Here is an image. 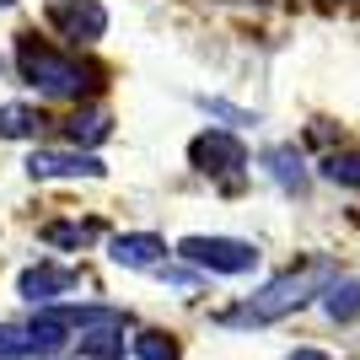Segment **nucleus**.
Returning a JSON list of instances; mask_svg holds the SVG:
<instances>
[{
    "mask_svg": "<svg viewBox=\"0 0 360 360\" xmlns=\"http://www.w3.org/2000/svg\"><path fill=\"white\" fill-rule=\"evenodd\" d=\"M178 253L210 274H248L258 264V248L253 242H237V237H183Z\"/></svg>",
    "mask_w": 360,
    "mask_h": 360,
    "instance_id": "3",
    "label": "nucleus"
},
{
    "mask_svg": "<svg viewBox=\"0 0 360 360\" xmlns=\"http://www.w3.org/2000/svg\"><path fill=\"white\" fill-rule=\"evenodd\" d=\"M16 70H22L27 86H38L44 97H65V103H81V97L97 91V70H86L81 60L38 44V38H22V44H16Z\"/></svg>",
    "mask_w": 360,
    "mask_h": 360,
    "instance_id": "2",
    "label": "nucleus"
},
{
    "mask_svg": "<svg viewBox=\"0 0 360 360\" xmlns=\"http://www.w3.org/2000/svg\"><path fill=\"white\" fill-rule=\"evenodd\" d=\"M27 172L32 178H103V162L91 150H32Z\"/></svg>",
    "mask_w": 360,
    "mask_h": 360,
    "instance_id": "5",
    "label": "nucleus"
},
{
    "mask_svg": "<svg viewBox=\"0 0 360 360\" xmlns=\"http://www.w3.org/2000/svg\"><path fill=\"white\" fill-rule=\"evenodd\" d=\"M44 124L49 119L38 113V108H22V103H6V108H0V140H32Z\"/></svg>",
    "mask_w": 360,
    "mask_h": 360,
    "instance_id": "11",
    "label": "nucleus"
},
{
    "mask_svg": "<svg viewBox=\"0 0 360 360\" xmlns=\"http://www.w3.org/2000/svg\"><path fill=\"white\" fill-rule=\"evenodd\" d=\"M328 280H333V264H328V258H307L301 269H285L280 280H269V285L258 290L248 307L226 312V323H280V317H290L296 307H307L312 296H323Z\"/></svg>",
    "mask_w": 360,
    "mask_h": 360,
    "instance_id": "1",
    "label": "nucleus"
},
{
    "mask_svg": "<svg viewBox=\"0 0 360 360\" xmlns=\"http://www.w3.org/2000/svg\"><path fill=\"white\" fill-rule=\"evenodd\" d=\"M323 178L345 183V188H360V150H333L328 162H323Z\"/></svg>",
    "mask_w": 360,
    "mask_h": 360,
    "instance_id": "14",
    "label": "nucleus"
},
{
    "mask_svg": "<svg viewBox=\"0 0 360 360\" xmlns=\"http://www.w3.org/2000/svg\"><path fill=\"white\" fill-rule=\"evenodd\" d=\"M323 312H328L333 323H355L360 317V280H339V274H333L328 285H323Z\"/></svg>",
    "mask_w": 360,
    "mask_h": 360,
    "instance_id": "10",
    "label": "nucleus"
},
{
    "mask_svg": "<svg viewBox=\"0 0 360 360\" xmlns=\"http://www.w3.org/2000/svg\"><path fill=\"white\" fill-rule=\"evenodd\" d=\"M16 290L27 301H54L65 290H75V269H65V264H32V269H22Z\"/></svg>",
    "mask_w": 360,
    "mask_h": 360,
    "instance_id": "7",
    "label": "nucleus"
},
{
    "mask_svg": "<svg viewBox=\"0 0 360 360\" xmlns=\"http://www.w3.org/2000/svg\"><path fill=\"white\" fill-rule=\"evenodd\" d=\"M22 355H32V349H27V328L0 323V360H22Z\"/></svg>",
    "mask_w": 360,
    "mask_h": 360,
    "instance_id": "16",
    "label": "nucleus"
},
{
    "mask_svg": "<svg viewBox=\"0 0 360 360\" xmlns=\"http://www.w3.org/2000/svg\"><path fill=\"white\" fill-rule=\"evenodd\" d=\"M91 237H97L91 221H54V226H44V242H54V248H86Z\"/></svg>",
    "mask_w": 360,
    "mask_h": 360,
    "instance_id": "13",
    "label": "nucleus"
},
{
    "mask_svg": "<svg viewBox=\"0 0 360 360\" xmlns=\"http://www.w3.org/2000/svg\"><path fill=\"white\" fill-rule=\"evenodd\" d=\"M188 162H194L199 172H215V178H226V172L248 167V150H242L237 135H226V129H205V135L188 146Z\"/></svg>",
    "mask_w": 360,
    "mask_h": 360,
    "instance_id": "4",
    "label": "nucleus"
},
{
    "mask_svg": "<svg viewBox=\"0 0 360 360\" xmlns=\"http://www.w3.org/2000/svg\"><path fill=\"white\" fill-rule=\"evenodd\" d=\"M285 360H328L323 349H296V355H285Z\"/></svg>",
    "mask_w": 360,
    "mask_h": 360,
    "instance_id": "17",
    "label": "nucleus"
},
{
    "mask_svg": "<svg viewBox=\"0 0 360 360\" xmlns=\"http://www.w3.org/2000/svg\"><path fill=\"white\" fill-rule=\"evenodd\" d=\"M54 27H60L65 38H75V44H91V38L108 32V11L97 0H60V6H54Z\"/></svg>",
    "mask_w": 360,
    "mask_h": 360,
    "instance_id": "6",
    "label": "nucleus"
},
{
    "mask_svg": "<svg viewBox=\"0 0 360 360\" xmlns=\"http://www.w3.org/2000/svg\"><path fill=\"white\" fill-rule=\"evenodd\" d=\"M65 135H70L75 146H97V140L108 135V113H97V108H91V113H75V119L65 124Z\"/></svg>",
    "mask_w": 360,
    "mask_h": 360,
    "instance_id": "15",
    "label": "nucleus"
},
{
    "mask_svg": "<svg viewBox=\"0 0 360 360\" xmlns=\"http://www.w3.org/2000/svg\"><path fill=\"white\" fill-rule=\"evenodd\" d=\"M264 167H269V178L285 188V194H301L307 188V167H301V156L290 146H269L264 150Z\"/></svg>",
    "mask_w": 360,
    "mask_h": 360,
    "instance_id": "9",
    "label": "nucleus"
},
{
    "mask_svg": "<svg viewBox=\"0 0 360 360\" xmlns=\"http://www.w3.org/2000/svg\"><path fill=\"white\" fill-rule=\"evenodd\" d=\"M0 6H11V0H0Z\"/></svg>",
    "mask_w": 360,
    "mask_h": 360,
    "instance_id": "18",
    "label": "nucleus"
},
{
    "mask_svg": "<svg viewBox=\"0 0 360 360\" xmlns=\"http://www.w3.org/2000/svg\"><path fill=\"white\" fill-rule=\"evenodd\" d=\"M135 360H178V339L172 333H162V328H146V333H135Z\"/></svg>",
    "mask_w": 360,
    "mask_h": 360,
    "instance_id": "12",
    "label": "nucleus"
},
{
    "mask_svg": "<svg viewBox=\"0 0 360 360\" xmlns=\"http://www.w3.org/2000/svg\"><path fill=\"white\" fill-rule=\"evenodd\" d=\"M162 253H167V242H162V237H150V231L113 237V264H124V269H150Z\"/></svg>",
    "mask_w": 360,
    "mask_h": 360,
    "instance_id": "8",
    "label": "nucleus"
}]
</instances>
